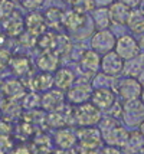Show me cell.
I'll list each match as a JSON object with an SVG mask.
<instances>
[{"instance_id":"6da1fadb","label":"cell","mask_w":144,"mask_h":154,"mask_svg":"<svg viewBox=\"0 0 144 154\" xmlns=\"http://www.w3.org/2000/svg\"><path fill=\"white\" fill-rule=\"evenodd\" d=\"M97 127H98L100 133H101L103 141L107 146L124 148V146L127 144L130 133L127 131V128L124 125H121L118 122L117 118H112L110 115L108 117H103Z\"/></svg>"},{"instance_id":"7a4b0ae2","label":"cell","mask_w":144,"mask_h":154,"mask_svg":"<svg viewBox=\"0 0 144 154\" xmlns=\"http://www.w3.org/2000/svg\"><path fill=\"white\" fill-rule=\"evenodd\" d=\"M103 118V111L91 104L84 102L81 105L74 107V124L79 128L84 127H97Z\"/></svg>"},{"instance_id":"3957f363","label":"cell","mask_w":144,"mask_h":154,"mask_svg":"<svg viewBox=\"0 0 144 154\" xmlns=\"http://www.w3.org/2000/svg\"><path fill=\"white\" fill-rule=\"evenodd\" d=\"M78 151H100L104 141L98 127H84L76 131Z\"/></svg>"},{"instance_id":"277c9868","label":"cell","mask_w":144,"mask_h":154,"mask_svg":"<svg viewBox=\"0 0 144 154\" xmlns=\"http://www.w3.org/2000/svg\"><path fill=\"white\" fill-rule=\"evenodd\" d=\"M121 120L127 127H140L144 121V102L141 100L124 101Z\"/></svg>"},{"instance_id":"5b68a950","label":"cell","mask_w":144,"mask_h":154,"mask_svg":"<svg viewBox=\"0 0 144 154\" xmlns=\"http://www.w3.org/2000/svg\"><path fill=\"white\" fill-rule=\"evenodd\" d=\"M117 38L110 29H100L89 38V46L92 51L98 52L100 55L108 54L114 51Z\"/></svg>"},{"instance_id":"8992f818","label":"cell","mask_w":144,"mask_h":154,"mask_svg":"<svg viewBox=\"0 0 144 154\" xmlns=\"http://www.w3.org/2000/svg\"><path fill=\"white\" fill-rule=\"evenodd\" d=\"M115 92L120 95L123 101L140 100L143 92V85L138 82L137 78H123L115 82Z\"/></svg>"},{"instance_id":"52a82bcc","label":"cell","mask_w":144,"mask_h":154,"mask_svg":"<svg viewBox=\"0 0 144 154\" xmlns=\"http://www.w3.org/2000/svg\"><path fill=\"white\" fill-rule=\"evenodd\" d=\"M114 52L125 62L140 54V43L131 35H121L115 42Z\"/></svg>"},{"instance_id":"ba28073f","label":"cell","mask_w":144,"mask_h":154,"mask_svg":"<svg viewBox=\"0 0 144 154\" xmlns=\"http://www.w3.org/2000/svg\"><path fill=\"white\" fill-rule=\"evenodd\" d=\"M92 94V84H81L75 82L68 91H65V100L69 105H81L84 102H88Z\"/></svg>"},{"instance_id":"9c48e42d","label":"cell","mask_w":144,"mask_h":154,"mask_svg":"<svg viewBox=\"0 0 144 154\" xmlns=\"http://www.w3.org/2000/svg\"><path fill=\"white\" fill-rule=\"evenodd\" d=\"M115 101H117V97H115V92L112 91V88H108V87L92 88V94H91L89 102L94 104L98 109L108 111Z\"/></svg>"},{"instance_id":"30bf717a","label":"cell","mask_w":144,"mask_h":154,"mask_svg":"<svg viewBox=\"0 0 144 154\" xmlns=\"http://www.w3.org/2000/svg\"><path fill=\"white\" fill-rule=\"evenodd\" d=\"M123 69H124V60L114 51H111L108 54H104L101 56V63H100L101 74L111 76V78H115L120 74H123Z\"/></svg>"},{"instance_id":"8fae6325","label":"cell","mask_w":144,"mask_h":154,"mask_svg":"<svg viewBox=\"0 0 144 154\" xmlns=\"http://www.w3.org/2000/svg\"><path fill=\"white\" fill-rule=\"evenodd\" d=\"M41 107L46 112H54L65 107V92L61 89H49L41 95Z\"/></svg>"},{"instance_id":"7c38bea8","label":"cell","mask_w":144,"mask_h":154,"mask_svg":"<svg viewBox=\"0 0 144 154\" xmlns=\"http://www.w3.org/2000/svg\"><path fill=\"white\" fill-rule=\"evenodd\" d=\"M46 30H48V23L45 20V16L38 10L29 12V14L25 17V32H28L30 36L38 39Z\"/></svg>"},{"instance_id":"4fadbf2b","label":"cell","mask_w":144,"mask_h":154,"mask_svg":"<svg viewBox=\"0 0 144 154\" xmlns=\"http://www.w3.org/2000/svg\"><path fill=\"white\" fill-rule=\"evenodd\" d=\"M88 22L87 14L75 12L72 9L62 12V27L69 32H79Z\"/></svg>"},{"instance_id":"5bb4252c","label":"cell","mask_w":144,"mask_h":154,"mask_svg":"<svg viewBox=\"0 0 144 154\" xmlns=\"http://www.w3.org/2000/svg\"><path fill=\"white\" fill-rule=\"evenodd\" d=\"M29 91L32 92H38V94H43L49 89L54 88V75L49 72H39L36 75H32L28 79L26 84Z\"/></svg>"},{"instance_id":"9a60e30c","label":"cell","mask_w":144,"mask_h":154,"mask_svg":"<svg viewBox=\"0 0 144 154\" xmlns=\"http://www.w3.org/2000/svg\"><path fill=\"white\" fill-rule=\"evenodd\" d=\"M2 29L10 38H19L25 32V19L17 10H14L6 20L2 22Z\"/></svg>"},{"instance_id":"2e32d148","label":"cell","mask_w":144,"mask_h":154,"mask_svg":"<svg viewBox=\"0 0 144 154\" xmlns=\"http://www.w3.org/2000/svg\"><path fill=\"white\" fill-rule=\"evenodd\" d=\"M52 140H54V144L58 147V150H71V148H75L76 144H78L76 131L68 127L56 130Z\"/></svg>"},{"instance_id":"e0dca14e","label":"cell","mask_w":144,"mask_h":154,"mask_svg":"<svg viewBox=\"0 0 144 154\" xmlns=\"http://www.w3.org/2000/svg\"><path fill=\"white\" fill-rule=\"evenodd\" d=\"M7 68L14 75V78H19V79L26 78L32 72V63L28 56H25V55H12Z\"/></svg>"},{"instance_id":"ac0fdd59","label":"cell","mask_w":144,"mask_h":154,"mask_svg":"<svg viewBox=\"0 0 144 154\" xmlns=\"http://www.w3.org/2000/svg\"><path fill=\"white\" fill-rule=\"evenodd\" d=\"M61 63V56L54 52V51H42V54L36 59V65L41 72H56L59 69Z\"/></svg>"},{"instance_id":"d6986e66","label":"cell","mask_w":144,"mask_h":154,"mask_svg":"<svg viewBox=\"0 0 144 154\" xmlns=\"http://www.w3.org/2000/svg\"><path fill=\"white\" fill-rule=\"evenodd\" d=\"M26 94V87L19 78H10L3 81V95L6 100L22 101Z\"/></svg>"},{"instance_id":"ffe728a7","label":"cell","mask_w":144,"mask_h":154,"mask_svg":"<svg viewBox=\"0 0 144 154\" xmlns=\"http://www.w3.org/2000/svg\"><path fill=\"white\" fill-rule=\"evenodd\" d=\"M75 82H76V76H75V74H74V71L66 66L59 68L55 74H54V87H55L56 89L63 91V92L68 91Z\"/></svg>"},{"instance_id":"44dd1931","label":"cell","mask_w":144,"mask_h":154,"mask_svg":"<svg viewBox=\"0 0 144 154\" xmlns=\"http://www.w3.org/2000/svg\"><path fill=\"white\" fill-rule=\"evenodd\" d=\"M108 10H110L111 23L118 25V26H125L127 25V20H128L130 13H131V9L128 6H125L123 3L114 0L108 6Z\"/></svg>"},{"instance_id":"7402d4cb","label":"cell","mask_w":144,"mask_h":154,"mask_svg":"<svg viewBox=\"0 0 144 154\" xmlns=\"http://www.w3.org/2000/svg\"><path fill=\"white\" fill-rule=\"evenodd\" d=\"M100 63H101V55L92 51V49H87L84 51L81 58H79V66L84 71H87L89 74H95L100 71Z\"/></svg>"},{"instance_id":"603a6c76","label":"cell","mask_w":144,"mask_h":154,"mask_svg":"<svg viewBox=\"0 0 144 154\" xmlns=\"http://www.w3.org/2000/svg\"><path fill=\"white\" fill-rule=\"evenodd\" d=\"M125 26L134 35H144V9L141 7L131 9L130 17L127 20Z\"/></svg>"},{"instance_id":"cb8c5ba5","label":"cell","mask_w":144,"mask_h":154,"mask_svg":"<svg viewBox=\"0 0 144 154\" xmlns=\"http://www.w3.org/2000/svg\"><path fill=\"white\" fill-rule=\"evenodd\" d=\"M124 151L128 154H144V135L140 131L130 133Z\"/></svg>"},{"instance_id":"d4e9b609","label":"cell","mask_w":144,"mask_h":154,"mask_svg":"<svg viewBox=\"0 0 144 154\" xmlns=\"http://www.w3.org/2000/svg\"><path fill=\"white\" fill-rule=\"evenodd\" d=\"M91 17H92V25L100 30V29H108L112 25L110 17V10L108 7H95L91 12Z\"/></svg>"},{"instance_id":"484cf974","label":"cell","mask_w":144,"mask_h":154,"mask_svg":"<svg viewBox=\"0 0 144 154\" xmlns=\"http://www.w3.org/2000/svg\"><path fill=\"white\" fill-rule=\"evenodd\" d=\"M143 69H144V56L141 54H138L137 56H134L133 59H128L124 62L123 72L125 74V76L137 78Z\"/></svg>"},{"instance_id":"4316f807","label":"cell","mask_w":144,"mask_h":154,"mask_svg":"<svg viewBox=\"0 0 144 154\" xmlns=\"http://www.w3.org/2000/svg\"><path fill=\"white\" fill-rule=\"evenodd\" d=\"M56 40H58V32L54 30H46L36 39V45L41 51H54L55 52Z\"/></svg>"},{"instance_id":"83f0119b","label":"cell","mask_w":144,"mask_h":154,"mask_svg":"<svg viewBox=\"0 0 144 154\" xmlns=\"http://www.w3.org/2000/svg\"><path fill=\"white\" fill-rule=\"evenodd\" d=\"M62 12L63 10L59 7H49L46 10V13L43 16H45V20L49 27H52V29L62 27Z\"/></svg>"},{"instance_id":"f1b7e54d","label":"cell","mask_w":144,"mask_h":154,"mask_svg":"<svg viewBox=\"0 0 144 154\" xmlns=\"http://www.w3.org/2000/svg\"><path fill=\"white\" fill-rule=\"evenodd\" d=\"M95 7L97 6L94 0H69V9L84 14L91 13Z\"/></svg>"},{"instance_id":"f546056e","label":"cell","mask_w":144,"mask_h":154,"mask_svg":"<svg viewBox=\"0 0 144 154\" xmlns=\"http://www.w3.org/2000/svg\"><path fill=\"white\" fill-rule=\"evenodd\" d=\"M22 107L28 111H32L35 108H39L41 107V95L38 92H32L29 91L25 94V97L22 98Z\"/></svg>"},{"instance_id":"4dcf8cb0","label":"cell","mask_w":144,"mask_h":154,"mask_svg":"<svg viewBox=\"0 0 144 154\" xmlns=\"http://www.w3.org/2000/svg\"><path fill=\"white\" fill-rule=\"evenodd\" d=\"M14 12V3L10 0H0V23Z\"/></svg>"},{"instance_id":"1f68e13d","label":"cell","mask_w":144,"mask_h":154,"mask_svg":"<svg viewBox=\"0 0 144 154\" xmlns=\"http://www.w3.org/2000/svg\"><path fill=\"white\" fill-rule=\"evenodd\" d=\"M12 58V54L10 51H7L5 48H0V72L5 71L7 66H9V60Z\"/></svg>"},{"instance_id":"d6a6232c","label":"cell","mask_w":144,"mask_h":154,"mask_svg":"<svg viewBox=\"0 0 144 154\" xmlns=\"http://www.w3.org/2000/svg\"><path fill=\"white\" fill-rule=\"evenodd\" d=\"M43 3H45V0H22L20 2L22 6L25 7V9H28L29 12H35V10H38Z\"/></svg>"},{"instance_id":"836d02e7","label":"cell","mask_w":144,"mask_h":154,"mask_svg":"<svg viewBox=\"0 0 144 154\" xmlns=\"http://www.w3.org/2000/svg\"><path fill=\"white\" fill-rule=\"evenodd\" d=\"M98 154H124L123 150L120 147H114V146H105V147H101Z\"/></svg>"},{"instance_id":"e575fe53","label":"cell","mask_w":144,"mask_h":154,"mask_svg":"<svg viewBox=\"0 0 144 154\" xmlns=\"http://www.w3.org/2000/svg\"><path fill=\"white\" fill-rule=\"evenodd\" d=\"M115 2H120V3H123L125 6H128L130 9H137V7H140L143 0H115Z\"/></svg>"},{"instance_id":"d590c367","label":"cell","mask_w":144,"mask_h":154,"mask_svg":"<svg viewBox=\"0 0 144 154\" xmlns=\"http://www.w3.org/2000/svg\"><path fill=\"white\" fill-rule=\"evenodd\" d=\"M5 42H6V33L3 32V29H2V26H0V48H3Z\"/></svg>"},{"instance_id":"8d00e7d4","label":"cell","mask_w":144,"mask_h":154,"mask_svg":"<svg viewBox=\"0 0 144 154\" xmlns=\"http://www.w3.org/2000/svg\"><path fill=\"white\" fill-rule=\"evenodd\" d=\"M137 79H138V82H140V84H141V85L144 87V69L141 71V72H140V75L137 76Z\"/></svg>"},{"instance_id":"74e56055","label":"cell","mask_w":144,"mask_h":154,"mask_svg":"<svg viewBox=\"0 0 144 154\" xmlns=\"http://www.w3.org/2000/svg\"><path fill=\"white\" fill-rule=\"evenodd\" d=\"M78 154H98V151H78Z\"/></svg>"},{"instance_id":"f35d334b","label":"cell","mask_w":144,"mask_h":154,"mask_svg":"<svg viewBox=\"0 0 144 154\" xmlns=\"http://www.w3.org/2000/svg\"><path fill=\"white\" fill-rule=\"evenodd\" d=\"M138 43H140V48H144V35H141V40Z\"/></svg>"},{"instance_id":"ab89813d","label":"cell","mask_w":144,"mask_h":154,"mask_svg":"<svg viewBox=\"0 0 144 154\" xmlns=\"http://www.w3.org/2000/svg\"><path fill=\"white\" fill-rule=\"evenodd\" d=\"M140 133H141V134L144 135V121L141 122V125H140Z\"/></svg>"},{"instance_id":"60d3db41","label":"cell","mask_w":144,"mask_h":154,"mask_svg":"<svg viewBox=\"0 0 144 154\" xmlns=\"http://www.w3.org/2000/svg\"><path fill=\"white\" fill-rule=\"evenodd\" d=\"M140 100L144 102V87H143V92H141V98H140Z\"/></svg>"},{"instance_id":"b9f144b4","label":"cell","mask_w":144,"mask_h":154,"mask_svg":"<svg viewBox=\"0 0 144 154\" xmlns=\"http://www.w3.org/2000/svg\"><path fill=\"white\" fill-rule=\"evenodd\" d=\"M10 2H13V3H20L22 0H10Z\"/></svg>"}]
</instances>
